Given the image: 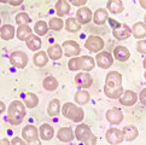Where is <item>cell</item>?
<instances>
[{
    "mask_svg": "<svg viewBox=\"0 0 146 145\" xmlns=\"http://www.w3.org/2000/svg\"><path fill=\"white\" fill-rule=\"evenodd\" d=\"M122 86V75L118 71H110L106 75L105 86H104V93L110 99H118L123 93Z\"/></svg>",
    "mask_w": 146,
    "mask_h": 145,
    "instance_id": "obj_1",
    "label": "cell"
},
{
    "mask_svg": "<svg viewBox=\"0 0 146 145\" xmlns=\"http://www.w3.org/2000/svg\"><path fill=\"white\" fill-rule=\"evenodd\" d=\"M25 114H27V111H25V105L23 104V102L13 100L10 103L7 108V120L11 125H21L25 117Z\"/></svg>",
    "mask_w": 146,
    "mask_h": 145,
    "instance_id": "obj_2",
    "label": "cell"
},
{
    "mask_svg": "<svg viewBox=\"0 0 146 145\" xmlns=\"http://www.w3.org/2000/svg\"><path fill=\"white\" fill-rule=\"evenodd\" d=\"M96 61L91 56H76L68 62V68L71 71L83 70V71H91L94 69Z\"/></svg>",
    "mask_w": 146,
    "mask_h": 145,
    "instance_id": "obj_3",
    "label": "cell"
},
{
    "mask_svg": "<svg viewBox=\"0 0 146 145\" xmlns=\"http://www.w3.org/2000/svg\"><path fill=\"white\" fill-rule=\"evenodd\" d=\"M74 134L77 140H80L85 145H97L98 139L91 131L90 126H87L86 123H79L75 128Z\"/></svg>",
    "mask_w": 146,
    "mask_h": 145,
    "instance_id": "obj_4",
    "label": "cell"
},
{
    "mask_svg": "<svg viewBox=\"0 0 146 145\" xmlns=\"http://www.w3.org/2000/svg\"><path fill=\"white\" fill-rule=\"evenodd\" d=\"M60 111H62V114H63L64 117L69 118V120L74 121L76 123L81 122L83 118H85V111L82 110V108L77 106L76 104H74V103H70V102L65 103V104L62 106Z\"/></svg>",
    "mask_w": 146,
    "mask_h": 145,
    "instance_id": "obj_5",
    "label": "cell"
},
{
    "mask_svg": "<svg viewBox=\"0 0 146 145\" xmlns=\"http://www.w3.org/2000/svg\"><path fill=\"white\" fill-rule=\"evenodd\" d=\"M10 63L18 69H23L28 64V56L23 51H15L10 55Z\"/></svg>",
    "mask_w": 146,
    "mask_h": 145,
    "instance_id": "obj_6",
    "label": "cell"
},
{
    "mask_svg": "<svg viewBox=\"0 0 146 145\" xmlns=\"http://www.w3.org/2000/svg\"><path fill=\"white\" fill-rule=\"evenodd\" d=\"M85 47L91 52H100L104 49V40L98 35H90L85 43Z\"/></svg>",
    "mask_w": 146,
    "mask_h": 145,
    "instance_id": "obj_7",
    "label": "cell"
},
{
    "mask_svg": "<svg viewBox=\"0 0 146 145\" xmlns=\"http://www.w3.org/2000/svg\"><path fill=\"white\" fill-rule=\"evenodd\" d=\"M62 50H63V55L66 57H76L81 53L80 45L74 40H66L62 44Z\"/></svg>",
    "mask_w": 146,
    "mask_h": 145,
    "instance_id": "obj_8",
    "label": "cell"
},
{
    "mask_svg": "<svg viewBox=\"0 0 146 145\" xmlns=\"http://www.w3.org/2000/svg\"><path fill=\"white\" fill-rule=\"evenodd\" d=\"M105 138H106V142L111 145H117V144H121L124 140V137H123V133L121 129L118 128H109L106 131L105 134Z\"/></svg>",
    "mask_w": 146,
    "mask_h": 145,
    "instance_id": "obj_9",
    "label": "cell"
},
{
    "mask_svg": "<svg viewBox=\"0 0 146 145\" xmlns=\"http://www.w3.org/2000/svg\"><path fill=\"white\" fill-rule=\"evenodd\" d=\"M94 61L97 62V65L102 69H109L113 64V57L106 51H102L100 53H98Z\"/></svg>",
    "mask_w": 146,
    "mask_h": 145,
    "instance_id": "obj_10",
    "label": "cell"
},
{
    "mask_svg": "<svg viewBox=\"0 0 146 145\" xmlns=\"http://www.w3.org/2000/svg\"><path fill=\"white\" fill-rule=\"evenodd\" d=\"M75 84L77 87H80L82 90H87L90 88L93 84V79L90 72H79L76 76H75Z\"/></svg>",
    "mask_w": 146,
    "mask_h": 145,
    "instance_id": "obj_11",
    "label": "cell"
},
{
    "mask_svg": "<svg viewBox=\"0 0 146 145\" xmlns=\"http://www.w3.org/2000/svg\"><path fill=\"white\" fill-rule=\"evenodd\" d=\"M112 34L117 40L122 41V40H127L130 35H132V30L128 27L127 24H122L119 23L117 27L112 28Z\"/></svg>",
    "mask_w": 146,
    "mask_h": 145,
    "instance_id": "obj_12",
    "label": "cell"
},
{
    "mask_svg": "<svg viewBox=\"0 0 146 145\" xmlns=\"http://www.w3.org/2000/svg\"><path fill=\"white\" fill-rule=\"evenodd\" d=\"M22 139L25 143L38 140L39 139V129L33 125H27L22 129Z\"/></svg>",
    "mask_w": 146,
    "mask_h": 145,
    "instance_id": "obj_13",
    "label": "cell"
},
{
    "mask_svg": "<svg viewBox=\"0 0 146 145\" xmlns=\"http://www.w3.org/2000/svg\"><path fill=\"white\" fill-rule=\"evenodd\" d=\"M118 100H119V103H121L122 105H124V106H132V105H134L135 103H137L138 96H137V93H135L134 91H132V90H126V91H123V93L121 94V97L118 98Z\"/></svg>",
    "mask_w": 146,
    "mask_h": 145,
    "instance_id": "obj_14",
    "label": "cell"
},
{
    "mask_svg": "<svg viewBox=\"0 0 146 145\" xmlns=\"http://www.w3.org/2000/svg\"><path fill=\"white\" fill-rule=\"evenodd\" d=\"M106 120L111 125H119L123 121V112L121 111V109L112 108L106 111Z\"/></svg>",
    "mask_w": 146,
    "mask_h": 145,
    "instance_id": "obj_15",
    "label": "cell"
},
{
    "mask_svg": "<svg viewBox=\"0 0 146 145\" xmlns=\"http://www.w3.org/2000/svg\"><path fill=\"white\" fill-rule=\"evenodd\" d=\"M93 18V13L88 7L82 6L77 10L76 12V21L80 24H87L91 22V19Z\"/></svg>",
    "mask_w": 146,
    "mask_h": 145,
    "instance_id": "obj_16",
    "label": "cell"
},
{
    "mask_svg": "<svg viewBox=\"0 0 146 145\" xmlns=\"http://www.w3.org/2000/svg\"><path fill=\"white\" fill-rule=\"evenodd\" d=\"M57 138H58V140L63 143H70L74 140L75 134L71 127H62L57 133Z\"/></svg>",
    "mask_w": 146,
    "mask_h": 145,
    "instance_id": "obj_17",
    "label": "cell"
},
{
    "mask_svg": "<svg viewBox=\"0 0 146 145\" xmlns=\"http://www.w3.org/2000/svg\"><path fill=\"white\" fill-rule=\"evenodd\" d=\"M39 134H40V139L45 142L51 140L54 137V129L48 123H42L39 128Z\"/></svg>",
    "mask_w": 146,
    "mask_h": 145,
    "instance_id": "obj_18",
    "label": "cell"
},
{
    "mask_svg": "<svg viewBox=\"0 0 146 145\" xmlns=\"http://www.w3.org/2000/svg\"><path fill=\"white\" fill-rule=\"evenodd\" d=\"M122 133H123V137H124V140L126 142H133V140H135V138L139 136L138 128L133 125L124 126L122 129Z\"/></svg>",
    "mask_w": 146,
    "mask_h": 145,
    "instance_id": "obj_19",
    "label": "cell"
},
{
    "mask_svg": "<svg viewBox=\"0 0 146 145\" xmlns=\"http://www.w3.org/2000/svg\"><path fill=\"white\" fill-rule=\"evenodd\" d=\"M113 57L119 62H126L129 59L130 52L124 46H116V47L113 49Z\"/></svg>",
    "mask_w": 146,
    "mask_h": 145,
    "instance_id": "obj_20",
    "label": "cell"
},
{
    "mask_svg": "<svg viewBox=\"0 0 146 145\" xmlns=\"http://www.w3.org/2000/svg\"><path fill=\"white\" fill-rule=\"evenodd\" d=\"M16 35V30H15V27L12 24H4L0 28V38L3 40H11L13 39V36Z\"/></svg>",
    "mask_w": 146,
    "mask_h": 145,
    "instance_id": "obj_21",
    "label": "cell"
},
{
    "mask_svg": "<svg viewBox=\"0 0 146 145\" xmlns=\"http://www.w3.org/2000/svg\"><path fill=\"white\" fill-rule=\"evenodd\" d=\"M106 9L113 15H118L124 11V5L122 0H109L106 4Z\"/></svg>",
    "mask_w": 146,
    "mask_h": 145,
    "instance_id": "obj_22",
    "label": "cell"
},
{
    "mask_svg": "<svg viewBox=\"0 0 146 145\" xmlns=\"http://www.w3.org/2000/svg\"><path fill=\"white\" fill-rule=\"evenodd\" d=\"M109 19V13L106 11V9H98L93 15V22L97 25H103L105 24V22Z\"/></svg>",
    "mask_w": 146,
    "mask_h": 145,
    "instance_id": "obj_23",
    "label": "cell"
},
{
    "mask_svg": "<svg viewBox=\"0 0 146 145\" xmlns=\"http://www.w3.org/2000/svg\"><path fill=\"white\" fill-rule=\"evenodd\" d=\"M46 53H47L48 58H51L52 61H58L63 56V50H62V46H59L58 44H54V45H51L47 49Z\"/></svg>",
    "mask_w": 146,
    "mask_h": 145,
    "instance_id": "obj_24",
    "label": "cell"
},
{
    "mask_svg": "<svg viewBox=\"0 0 146 145\" xmlns=\"http://www.w3.org/2000/svg\"><path fill=\"white\" fill-rule=\"evenodd\" d=\"M132 35L137 39H143L146 36V23L144 22H137L132 27Z\"/></svg>",
    "mask_w": 146,
    "mask_h": 145,
    "instance_id": "obj_25",
    "label": "cell"
},
{
    "mask_svg": "<svg viewBox=\"0 0 146 145\" xmlns=\"http://www.w3.org/2000/svg\"><path fill=\"white\" fill-rule=\"evenodd\" d=\"M32 32H33V30H32V28H30L28 24L18 25L17 32H16V36H17V39H18V40H21V41H25L30 35L33 34Z\"/></svg>",
    "mask_w": 146,
    "mask_h": 145,
    "instance_id": "obj_26",
    "label": "cell"
},
{
    "mask_svg": "<svg viewBox=\"0 0 146 145\" xmlns=\"http://www.w3.org/2000/svg\"><path fill=\"white\" fill-rule=\"evenodd\" d=\"M25 44H27V47L30 50V51H39L41 45H42V43H41V40L38 35L35 34H32L29 36V38L25 40Z\"/></svg>",
    "mask_w": 146,
    "mask_h": 145,
    "instance_id": "obj_27",
    "label": "cell"
},
{
    "mask_svg": "<svg viewBox=\"0 0 146 145\" xmlns=\"http://www.w3.org/2000/svg\"><path fill=\"white\" fill-rule=\"evenodd\" d=\"M23 104L25 105V108H29V109H34L38 106L39 104V98L35 93H32L29 92L27 94H24V98H23Z\"/></svg>",
    "mask_w": 146,
    "mask_h": 145,
    "instance_id": "obj_28",
    "label": "cell"
},
{
    "mask_svg": "<svg viewBox=\"0 0 146 145\" xmlns=\"http://www.w3.org/2000/svg\"><path fill=\"white\" fill-rule=\"evenodd\" d=\"M56 12L59 17H63L70 12V5L66 0H58L56 4Z\"/></svg>",
    "mask_w": 146,
    "mask_h": 145,
    "instance_id": "obj_29",
    "label": "cell"
},
{
    "mask_svg": "<svg viewBox=\"0 0 146 145\" xmlns=\"http://www.w3.org/2000/svg\"><path fill=\"white\" fill-rule=\"evenodd\" d=\"M74 99H75V102H76L79 105H85V104H87V103L90 102V99H91L90 92H87L86 90H79V91L75 93Z\"/></svg>",
    "mask_w": 146,
    "mask_h": 145,
    "instance_id": "obj_30",
    "label": "cell"
},
{
    "mask_svg": "<svg viewBox=\"0 0 146 145\" xmlns=\"http://www.w3.org/2000/svg\"><path fill=\"white\" fill-rule=\"evenodd\" d=\"M59 112H60V102L59 99L54 98V99H52L50 102V104L47 106V114L51 117H56L59 115Z\"/></svg>",
    "mask_w": 146,
    "mask_h": 145,
    "instance_id": "obj_31",
    "label": "cell"
},
{
    "mask_svg": "<svg viewBox=\"0 0 146 145\" xmlns=\"http://www.w3.org/2000/svg\"><path fill=\"white\" fill-rule=\"evenodd\" d=\"M64 27L66 29V32H69V33H77V32H80V29H81V24L77 22L76 18L70 17V18H68L64 22Z\"/></svg>",
    "mask_w": 146,
    "mask_h": 145,
    "instance_id": "obj_32",
    "label": "cell"
},
{
    "mask_svg": "<svg viewBox=\"0 0 146 145\" xmlns=\"http://www.w3.org/2000/svg\"><path fill=\"white\" fill-rule=\"evenodd\" d=\"M33 61H34V64L36 67L41 68V67H45L46 64L48 63V56H47L46 52H44V51H39L38 53L34 55Z\"/></svg>",
    "mask_w": 146,
    "mask_h": 145,
    "instance_id": "obj_33",
    "label": "cell"
},
{
    "mask_svg": "<svg viewBox=\"0 0 146 145\" xmlns=\"http://www.w3.org/2000/svg\"><path fill=\"white\" fill-rule=\"evenodd\" d=\"M44 88L46 91H56L57 88H58V81H57V79L54 76H47L44 79Z\"/></svg>",
    "mask_w": 146,
    "mask_h": 145,
    "instance_id": "obj_34",
    "label": "cell"
},
{
    "mask_svg": "<svg viewBox=\"0 0 146 145\" xmlns=\"http://www.w3.org/2000/svg\"><path fill=\"white\" fill-rule=\"evenodd\" d=\"M48 30V24L45 22V21H38L34 25V32L38 34V36H42L46 35Z\"/></svg>",
    "mask_w": 146,
    "mask_h": 145,
    "instance_id": "obj_35",
    "label": "cell"
},
{
    "mask_svg": "<svg viewBox=\"0 0 146 145\" xmlns=\"http://www.w3.org/2000/svg\"><path fill=\"white\" fill-rule=\"evenodd\" d=\"M63 27H64V22L58 17L51 18L50 22H48V28L52 30H60Z\"/></svg>",
    "mask_w": 146,
    "mask_h": 145,
    "instance_id": "obj_36",
    "label": "cell"
},
{
    "mask_svg": "<svg viewBox=\"0 0 146 145\" xmlns=\"http://www.w3.org/2000/svg\"><path fill=\"white\" fill-rule=\"evenodd\" d=\"M30 21H32V18L29 17L28 13L25 12H19L16 15V23L18 25H23V24H29Z\"/></svg>",
    "mask_w": 146,
    "mask_h": 145,
    "instance_id": "obj_37",
    "label": "cell"
},
{
    "mask_svg": "<svg viewBox=\"0 0 146 145\" xmlns=\"http://www.w3.org/2000/svg\"><path fill=\"white\" fill-rule=\"evenodd\" d=\"M137 50L139 53L146 55V40H139L137 44Z\"/></svg>",
    "mask_w": 146,
    "mask_h": 145,
    "instance_id": "obj_38",
    "label": "cell"
},
{
    "mask_svg": "<svg viewBox=\"0 0 146 145\" xmlns=\"http://www.w3.org/2000/svg\"><path fill=\"white\" fill-rule=\"evenodd\" d=\"M68 1H70L74 6H76V7H82L83 5H86V3H87V0H68Z\"/></svg>",
    "mask_w": 146,
    "mask_h": 145,
    "instance_id": "obj_39",
    "label": "cell"
},
{
    "mask_svg": "<svg viewBox=\"0 0 146 145\" xmlns=\"http://www.w3.org/2000/svg\"><path fill=\"white\" fill-rule=\"evenodd\" d=\"M11 145H27V143L23 139H21L19 137H15L11 140Z\"/></svg>",
    "mask_w": 146,
    "mask_h": 145,
    "instance_id": "obj_40",
    "label": "cell"
},
{
    "mask_svg": "<svg viewBox=\"0 0 146 145\" xmlns=\"http://www.w3.org/2000/svg\"><path fill=\"white\" fill-rule=\"evenodd\" d=\"M139 99H140V102H141V104L146 106V88H144L141 92H140Z\"/></svg>",
    "mask_w": 146,
    "mask_h": 145,
    "instance_id": "obj_41",
    "label": "cell"
},
{
    "mask_svg": "<svg viewBox=\"0 0 146 145\" xmlns=\"http://www.w3.org/2000/svg\"><path fill=\"white\" fill-rule=\"evenodd\" d=\"M22 3H23V0H9V4L12 5V6H19Z\"/></svg>",
    "mask_w": 146,
    "mask_h": 145,
    "instance_id": "obj_42",
    "label": "cell"
},
{
    "mask_svg": "<svg viewBox=\"0 0 146 145\" xmlns=\"http://www.w3.org/2000/svg\"><path fill=\"white\" fill-rule=\"evenodd\" d=\"M5 110H6V105H5L4 102L0 100V115H1V114H3Z\"/></svg>",
    "mask_w": 146,
    "mask_h": 145,
    "instance_id": "obj_43",
    "label": "cell"
},
{
    "mask_svg": "<svg viewBox=\"0 0 146 145\" xmlns=\"http://www.w3.org/2000/svg\"><path fill=\"white\" fill-rule=\"evenodd\" d=\"M27 145H41V140L38 139V140H34V142H29L27 143Z\"/></svg>",
    "mask_w": 146,
    "mask_h": 145,
    "instance_id": "obj_44",
    "label": "cell"
},
{
    "mask_svg": "<svg viewBox=\"0 0 146 145\" xmlns=\"http://www.w3.org/2000/svg\"><path fill=\"white\" fill-rule=\"evenodd\" d=\"M0 145H10V140L6 139V138H4V139L0 140Z\"/></svg>",
    "mask_w": 146,
    "mask_h": 145,
    "instance_id": "obj_45",
    "label": "cell"
},
{
    "mask_svg": "<svg viewBox=\"0 0 146 145\" xmlns=\"http://www.w3.org/2000/svg\"><path fill=\"white\" fill-rule=\"evenodd\" d=\"M139 3H140V5H141V7L146 10V0H139Z\"/></svg>",
    "mask_w": 146,
    "mask_h": 145,
    "instance_id": "obj_46",
    "label": "cell"
},
{
    "mask_svg": "<svg viewBox=\"0 0 146 145\" xmlns=\"http://www.w3.org/2000/svg\"><path fill=\"white\" fill-rule=\"evenodd\" d=\"M143 67L146 69V57H145V59H144V62H143Z\"/></svg>",
    "mask_w": 146,
    "mask_h": 145,
    "instance_id": "obj_47",
    "label": "cell"
},
{
    "mask_svg": "<svg viewBox=\"0 0 146 145\" xmlns=\"http://www.w3.org/2000/svg\"><path fill=\"white\" fill-rule=\"evenodd\" d=\"M0 3H1V4H6V3H9V0H0Z\"/></svg>",
    "mask_w": 146,
    "mask_h": 145,
    "instance_id": "obj_48",
    "label": "cell"
},
{
    "mask_svg": "<svg viewBox=\"0 0 146 145\" xmlns=\"http://www.w3.org/2000/svg\"><path fill=\"white\" fill-rule=\"evenodd\" d=\"M144 23H146V15H145V17H144Z\"/></svg>",
    "mask_w": 146,
    "mask_h": 145,
    "instance_id": "obj_49",
    "label": "cell"
},
{
    "mask_svg": "<svg viewBox=\"0 0 146 145\" xmlns=\"http://www.w3.org/2000/svg\"><path fill=\"white\" fill-rule=\"evenodd\" d=\"M144 76H145V80H146V71H145V74H144Z\"/></svg>",
    "mask_w": 146,
    "mask_h": 145,
    "instance_id": "obj_50",
    "label": "cell"
},
{
    "mask_svg": "<svg viewBox=\"0 0 146 145\" xmlns=\"http://www.w3.org/2000/svg\"><path fill=\"white\" fill-rule=\"evenodd\" d=\"M0 24H1V19H0Z\"/></svg>",
    "mask_w": 146,
    "mask_h": 145,
    "instance_id": "obj_51",
    "label": "cell"
}]
</instances>
